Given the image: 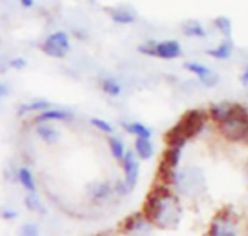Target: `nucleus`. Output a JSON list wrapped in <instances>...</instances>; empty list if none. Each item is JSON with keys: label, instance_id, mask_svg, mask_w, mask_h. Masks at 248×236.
<instances>
[{"label": "nucleus", "instance_id": "1", "mask_svg": "<svg viewBox=\"0 0 248 236\" xmlns=\"http://www.w3.org/2000/svg\"><path fill=\"white\" fill-rule=\"evenodd\" d=\"M142 212L158 231H176L185 218L183 200L161 183H157L147 194Z\"/></svg>", "mask_w": 248, "mask_h": 236}, {"label": "nucleus", "instance_id": "2", "mask_svg": "<svg viewBox=\"0 0 248 236\" xmlns=\"http://www.w3.org/2000/svg\"><path fill=\"white\" fill-rule=\"evenodd\" d=\"M169 187L182 200L196 202L208 190L206 173L199 165H182L171 177Z\"/></svg>", "mask_w": 248, "mask_h": 236}, {"label": "nucleus", "instance_id": "3", "mask_svg": "<svg viewBox=\"0 0 248 236\" xmlns=\"http://www.w3.org/2000/svg\"><path fill=\"white\" fill-rule=\"evenodd\" d=\"M218 135L228 144L248 145V109H240L225 122L215 126Z\"/></svg>", "mask_w": 248, "mask_h": 236}, {"label": "nucleus", "instance_id": "4", "mask_svg": "<svg viewBox=\"0 0 248 236\" xmlns=\"http://www.w3.org/2000/svg\"><path fill=\"white\" fill-rule=\"evenodd\" d=\"M137 51L141 55L166 61H173L183 55V46L177 39H148L141 42L137 46Z\"/></svg>", "mask_w": 248, "mask_h": 236}, {"label": "nucleus", "instance_id": "5", "mask_svg": "<svg viewBox=\"0 0 248 236\" xmlns=\"http://www.w3.org/2000/svg\"><path fill=\"white\" fill-rule=\"evenodd\" d=\"M206 236H243L238 216L230 209H222L211 221Z\"/></svg>", "mask_w": 248, "mask_h": 236}, {"label": "nucleus", "instance_id": "6", "mask_svg": "<svg viewBox=\"0 0 248 236\" xmlns=\"http://www.w3.org/2000/svg\"><path fill=\"white\" fill-rule=\"evenodd\" d=\"M209 123H211V120H209L208 112L202 110V109H195V110L187 112L180 119V122L176 125L179 126L182 133L187 138V141H192V139L201 136Z\"/></svg>", "mask_w": 248, "mask_h": 236}, {"label": "nucleus", "instance_id": "7", "mask_svg": "<svg viewBox=\"0 0 248 236\" xmlns=\"http://www.w3.org/2000/svg\"><path fill=\"white\" fill-rule=\"evenodd\" d=\"M122 173H124V178L122 183L126 189V192L131 194L135 187L138 186L140 181V176H141V161L138 160V157L135 155V152L132 149H128L122 162Z\"/></svg>", "mask_w": 248, "mask_h": 236}, {"label": "nucleus", "instance_id": "8", "mask_svg": "<svg viewBox=\"0 0 248 236\" xmlns=\"http://www.w3.org/2000/svg\"><path fill=\"white\" fill-rule=\"evenodd\" d=\"M183 68L187 73L193 74L205 88H214V87H217L221 83L219 74L215 70H212L209 65H206L205 62L189 59V61H186L183 64Z\"/></svg>", "mask_w": 248, "mask_h": 236}, {"label": "nucleus", "instance_id": "9", "mask_svg": "<svg viewBox=\"0 0 248 236\" xmlns=\"http://www.w3.org/2000/svg\"><path fill=\"white\" fill-rule=\"evenodd\" d=\"M121 229L128 236H151L155 231V228L153 226L150 219L144 215V212L128 216L122 222Z\"/></svg>", "mask_w": 248, "mask_h": 236}, {"label": "nucleus", "instance_id": "10", "mask_svg": "<svg viewBox=\"0 0 248 236\" xmlns=\"http://www.w3.org/2000/svg\"><path fill=\"white\" fill-rule=\"evenodd\" d=\"M87 197L94 205H103L118 197L115 183L110 181H93L87 186Z\"/></svg>", "mask_w": 248, "mask_h": 236}, {"label": "nucleus", "instance_id": "11", "mask_svg": "<svg viewBox=\"0 0 248 236\" xmlns=\"http://www.w3.org/2000/svg\"><path fill=\"white\" fill-rule=\"evenodd\" d=\"M240 103H235V102H230V100H221V102H215L212 103L206 112H208V116H209V120L211 123H214L215 126L225 122L227 119H230L238 109H240Z\"/></svg>", "mask_w": 248, "mask_h": 236}, {"label": "nucleus", "instance_id": "12", "mask_svg": "<svg viewBox=\"0 0 248 236\" xmlns=\"http://www.w3.org/2000/svg\"><path fill=\"white\" fill-rule=\"evenodd\" d=\"M108 15L110 17V20L116 25L121 26H128L137 22L138 19V13L134 7L128 6V4H118L115 7H109L108 9Z\"/></svg>", "mask_w": 248, "mask_h": 236}, {"label": "nucleus", "instance_id": "13", "mask_svg": "<svg viewBox=\"0 0 248 236\" xmlns=\"http://www.w3.org/2000/svg\"><path fill=\"white\" fill-rule=\"evenodd\" d=\"M74 119V113L65 109H46L41 113H36L32 118V123H44V122H70Z\"/></svg>", "mask_w": 248, "mask_h": 236}, {"label": "nucleus", "instance_id": "14", "mask_svg": "<svg viewBox=\"0 0 248 236\" xmlns=\"http://www.w3.org/2000/svg\"><path fill=\"white\" fill-rule=\"evenodd\" d=\"M234 52H235V45L232 38H222L217 46L206 49V54L217 61H227L234 55Z\"/></svg>", "mask_w": 248, "mask_h": 236}, {"label": "nucleus", "instance_id": "15", "mask_svg": "<svg viewBox=\"0 0 248 236\" xmlns=\"http://www.w3.org/2000/svg\"><path fill=\"white\" fill-rule=\"evenodd\" d=\"M132 151L138 157V160L142 161H151L155 155V145L151 138H135Z\"/></svg>", "mask_w": 248, "mask_h": 236}, {"label": "nucleus", "instance_id": "16", "mask_svg": "<svg viewBox=\"0 0 248 236\" xmlns=\"http://www.w3.org/2000/svg\"><path fill=\"white\" fill-rule=\"evenodd\" d=\"M35 133L46 145H55L61 139V132L55 126H52L49 122L36 123L35 125Z\"/></svg>", "mask_w": 248, "mask_h": 236}, {"label": "nucleus", "instance_id": "17", "mask_svg": "<svg viewBox=\"0 0 248 236\" xmlns=\"http://www.w3.org/2000/svg\"><path fill=\"white\" fill-rule=\"evenodd\" d=\"M182 32H183L185 36L192 38V39H205L209 35L206 26L202 22L196 20V19L185 20L182 23Z\"/></svg>", "mask_w": 248, "mask_h": 236}, {"label": "nucleus", "instance_id": "18", "mask_svg": "<svg viewBox=\"0 0 248 236\" xmlns=\"http://www.w3.org/2000/svg\"><path fill=\"white\" fill-rule=\"evenodd\" d=\"M122 129L134 136V138H151L153 139V129L150 126H147L145 123L142 122H138V120H129V122H122L121 123Z\"/></svg>", "mask_w": 248, "mask_h": 236}, {"label": "nucleus", "instance_id": "19", "mask_svg": "<svg viewBox=\"0 0 248 236\" xmlns=\"http://www.w3.org/2000/svg\"><path fill=\"white\" fill-rule=\"evenodd\" d=\"M108 147H109L112 158L121 164L124 157H125V154H126V151H128V148L125 145V141L121 136L113 133V135H109V138H108Z\"/></svg>", "mask_w": 248, "mask_h": 236}, {"label": "nucleus", "instance_id": "20", "mask_svg": "<svg viewBox=\"0 0 248 236\" xmlns=\"http://www.w3.org/2000/svg\"><path fill=\"white\" fill-rule=\"evenodd\" d=\"M16 180L26 193H36V180L28 167H20L16 171Z\"/></svg>", "mask_w": 248, "mask_h": 236}, {"label": "nucleus", "instance_id": "21", "mask_svg": "<svg viewBox=\"0 0 248 236\" xmlns=\"http://www.w3.org/2000/svg\"><path fill=\"white\" fill-rule=\"evenodd\" d=\"M51 107V103L45 99H38V100H32L28 103H22L17 107V116H25L29 113H41L46 109Z\"/></svg>", "mask_w": 248, "mask_h": 236}, {"label": "nucleus", "instance_id": "22", "mask_svg": "<svg viewBox=\"0 0 248 236\" xmlns=\"http://www.w3.org/2000/svg\"><path fill=\"white\" fill-rule=\"evenodd\" d=\"M99 84H100L102 91H103L106 96H109V97H119V96L122 94V91H124L122 83H121L118 78L110 77V75L103 77V78L100 80Z\"/></svg>", "mask_w": 248, "mask_h": 236}, {"label": "nucleus", "instance_id": "23", "mask_svg": "<svg viewBox=\"0 0 248 236\" xmlns=\"http://www.w3.org/2000/svg\"><path fill=\"white\" fill-rule=\"evenodd\" d=\"M212 25L217 29V32H219L222 35V38H232L234 26H232V20L228 16H224V15L217 16L212 20Z\"/></svg>", "mask_w": 248, "mask_h": 236}, {"label": "nucleus", "instance_id": "24", "mask_svg": "<svg viewBox=\"0 0 248 236\" xmlns=\"http://www.w3.org/2000/svg\"><path fill=\"white\" fill-rule=\"evenodd\" d=\"M45 41L49 42V44H52V45H57V46L62 48V49L67 51V52L71 49L70 36H68V33L64 32V30H57V32H54V33H51Z\"/></svg>", "mask_w": 248, "mask_h": 236}, {"label": "nucleus", "instance_id": "25", "mask_svg": "<svg viewBox=\"0 0 248 236\" xmlns=\"http://www.w3.org/2000/svg\"><path fill=\"white\" fill-rule=\"evenodd\" d=\"M25 207L32 213H39V215L45 213L44 203L39 200V197L35 193H28V196L25 197Z\"/></svg>", "mask_w": 248, "mask_h": 236}, {"label": "nucleus", "instance_id": "26", "mask_svg": "<svg viewBox=\"0 0 248 236\" xmlns=\"http://www.w3.org/2000/svg\"><path fill=\"white\" fill-rule=\"evenodd\" d=\"M90 125L97 129L99 132L105 133V135H113L115 133V128L110 122H108L106 119H102V118H92L90 120Z\"/></svg>", "mask_w": 248, "mask_h": 236}, {"label": "nucleus", "instance_id": "27", "mask_svg": "<svg viewBox=\"0 0 248 236\" xmlns=\"http://www.w3.org/2000/svg\"><path fill=\"white\" fill-rule=\"evenodd\" d=\"M41 51H42L45 55L51 57V58H64V57L68 54V52L64 51L62 48H60V46H57V45H52V44H49V42H46V41L42 42Z\"/></svg>", "mask_w": 248, "mask_h": 236}, {"label": "nucleus", "instance_id": "28", "mask_svg": "<svg viewBox=\"0 0 248 236\" xmlns=\"http://www.w3.org/2000/svg\"><path fill=\"white\" fill-rule=\"evenodd\" d=\"M20 236H41L39 228L35 223H25L20 231H19Z\"/></svg>", "mask_w": 248, "mask_h": 236}, {"label": "nucleus", "instance_id": "29", "mask_svg": "<svg viewBox=\"0 0 248 236\" xmlns=\"http://www.w3.org/2000/svg\"><path fill=\"white\" fill-rule=\"evenodd\" d=\"M7 65H9V68H12V70L20 71V70H23V68L28 65V61H26L23 57H13V58H10V59L7 61Z\"/></svg>", "mask_w": 248, "mask_h": 236}, {"label": "nucleus", "instance_id": "30", "mask_svg": "<svg viewBox=\"0 0 248 236\" xmlns=\"http://www.w3.org/2000/svg\"><path fill=\"white\" fill-rule=\"evenodd\" d=\"M240 81L244 87H248V64L244 65L243 71H241V75H240Z\"/></svg>", "mask_w": 248, "mask_h": 236}, {"label": "nucleus", "instance_id": "31", "mask_svg": "<svg viewBox=\"0 0 248 236\" xmlns=\"http://www.w3.org/2000/svg\"><path fill=\"white\" fill-rule=\"evenodd\" d=\"M1 218L6 219V221H13V219L17 218V212L16 210H4L1 213Z\"/></svg>", "mask_w": 248, "mask_h": 236}, {"label": "nucleus", "instance_id": "32", "mask_svg": "<svg viewBox=\"0 0 248 236\" xmlns=\"http://www.w3.org/2000/svg\"><path fill=\"white\" fill-rule=\"evenodd\" d=\"M20 6L25 7V9H31L33 4H35V0H19Z\"/></svg>", "mask_w": 248, "mask_h": 236}, {"label": "nucleus", "instance_id": "33", "mask_svg": "<svg viewBox=\"0 0 248 236\" xmlns=\"http://www.w3.org/2000/svg\"><path fill=\"white\" fill-rule=\"evenodd\" d=\"M9 94V88H7V86L6 84H3L1 81H0V99L1 97H4V96H7Z\"/></svg>", "mask_w": 248, "mask_h": 236}, {"label": "nucleus", "instance_id": "34", "mask_svg": "<svg viewBox=\"0 0 248 236\" xmlns=\"http://www.w3.org/2000/svg\"><path fill=\"white\" fill-rule=\"evenodd\" d=\"M247 177H248V164H247Z\"/></svg>", "mask_w": 248, "mask_h": 236}]
</instances>
